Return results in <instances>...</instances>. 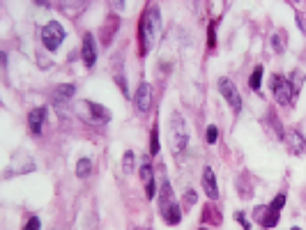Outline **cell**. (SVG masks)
Returning <instances> with one entry per match:
<instances>
[{
  "instance_id": "cell-1",
  "label": "cell",
  "mask_w": 306,
  "mask_h": 230,
  "mask_svg": "<svg viewBox=\"0 0 306 230\" xmlns=\"http://www.w3.org/2000/svg\"><path fill=\"white\" fill-rule=\"evenodd\" d=\"M161 37V14L157 5H148L140 16V53L148 55Z\"/></svg>"
},
{
  "instance_id": "cell-2",
  "label": "cell",
  "mask_w": 306,
  "mask_h": 230,
  "mask_svg": "<svg viewBox=\"0 0 306 230\" xmlns=\"http://www.w3.org/2000/svg\"><path fill=\"white\" fill-rule=\"evenodd\" d=\"M189 145V131H186V122L180 113L171 115V150L175 156H182V152Z\"/></svg>"
},
{
  "instance_id": "cell-3",
  "label": "cell",
  "mask_w": 306,
  "mask_h": 230,
  "mask_svg": "<svg viewBox=\"0 0 306 230\" xmlns=\"http://www.w3.org/2000/svg\"><path fill=\"white\" fill-rule=\"evenodd\" d=\"M161 216L168 225H177L182 221V210L173 198V189L168 182L161 184Z\"/></svg>"
},
{
  "instance_id": "cell-4",
  "label": "cell",
  "mask_w": 306,
  "mask_h": 230,
  "mask_svg": "<svg viewBox=\"0 0 306 230\" xmlns=\"http://www.w3.org/2000/svg\"><path fill=\"white\" fill-rule=\"evenodd\" d=\"M283 202H286V196L283 193H278L276 198H274L269 205H265V207H255V221H258L263 228H274V225L278 223V212H281V207H283Z\"/></svg>"
},
{
  "instance_id": "cell-5",
  "label": "cell",
  "mask_w": 306,
  "mask_h": 230,
  "mask_svg": "<svg viewBox=\"0 0 306 230\" xmlns=\"http://www.w3.org/2000/svg\"><path fill=\"white\" fill-rule=\"evenodd\" d=\"M272 92H274V97H276V101L281 106H290L292 101H295V97H297L295 85H292L286 76H281V74H274L272 76Z\"/></svg>"
},
{
  "instance_id": "cell-6",
  "label": "cell",
  "mask_w": 306,
  "mask_h": 230,
  "mask_svg": "<svg viewBox=\"0 0 306 230\" xmlns=\"http://www.w3.org/2000/svg\"><path fill=\"white\" fill-rule=\"evenodd\" d=\"M65 35H67L65 28H62V23H58V21H49L46 26L42 28V41L49 51L60 49V44L65 41Z\"/></svg>"
},
{
  "instance_id": "cell-7",
  "label": "cell",
  "mask_w": 306,
  "mask_h": 230,
  "mask_svg": "<svg viewBox=\"0 0 306 230\" xmlns=\"http://www.w3.org/2000/svg\"><path fill=\"white\" fill-rule=\"evenodd\" d=\"M219 92L223 95V99L228 101L232 110H240L242 108V97H240V90L235 87V83L230 78H219Z\"/></svg>"
},
{
  "instance_id": "cell-8",
  "label": "cell",
  "mask_w": 306,
  "mask_h": 230,
  "mask_svg": "<svg viewBox=\"0 0 306 230\" xmlns=\"http://www.w3.org/2000/svg\"><path fill=\"white\" fill-rule=\"evenodd\" d=\"M283 143H286L288 150L295 152V154H301V152L306 150L304 136H301L299 131H295V129H288V131H283Z\"/></svg>"
},
{
  "instance_id": "cell-9",
  "label": "cell",
  "mask_w": 306,
  "mask_h": 230,
  "mask_svg": "<svg viewBox=\"0 0 306 230\" xmlns=\"http://www.w3.org/2000/svg\"><path fill=\"white\" fill-rule=\"evenodd\" d=\"M150 106H152V87L148 83H140L136 90V108H138V113H148Z\"/></svg>"
},
{
  "instance_id": "cell-10",
  "label": "cell",
  "mask_w": 306,
  "mask_h": 230,
  "mask_svg": "<svg viewBox=\"0 0 306 230\" xmlns=\"http://www.w3.org/2000/svg\"><path fill=\"white\" fill-rule=\"evenodd\" d=\"M140 177H143V182H145V196H148V200H152L154 198V170H152V164L148 161V156H145L143 166H140Z\"/></svg>"
},
{
  "instance_id": "cell-11",
  "label": "cell",
  "mask_w": 306,
  "mask_h": 230,
  "mask_svg": "<svg viewBox=\"0 0 306 230\" xmlns=\"http://www.w3.org/2000/svg\"><path fill=\"white\" fill-rule=\"evenodd\" d=\"M81 55H83V64H85V67L92 69L95 62H97V51H95V39H92L90 32L83 37V49H81Z\"/></svg>"
},
{
  "instance_id": "cell-12",
  "label": "cell",
  "mask_w": 306,
  "mask_h": 230,
  "mask_svg": "<svg viewBox=\"0 0 306 230\" xmlns=\"http://www.w3.org/2000/svg\"><path fill=\"white\" fill-rule=\"evenodd\" d=\"M44 120H46V108H35V110H30V115H28V129L35 133V136H39L42 133V129H44Z\"/></svg>"
},
{
  "instance_id": "cell-13",
  "label": "cell",
  "mask_w": 306,
  "mask_h": 230,
  "mask_svg": "<svg viewBox=\"0 0 306 230\" xmlns=\"http://www.w3.org/2000/svg\"><path fill=\"white\" fill-rule=\"evenodd\" d=\"M203 187H205V193H207V198L217 200V198H219L217 177H214V170L209 168V166H205V170H203Z\"/></svg>"
},
{
  "instance_id": "cell-14",
  "label": "cell",
  "mask_w": 306,
  "mask_h": 230,
  "mask_svg": "<svg viewBox=\"0 0 306 230\" xmlns=\"http://www.w3.org/2000/svg\"><path fill=\"white\" fill-rule=\"evenodd\" d=\"M85 106H88L90 118H92L95 122L104 124V122H108V120H111V113H108V110L104 108L102 104H92V101H85Z\"/></svg>"
},
{
  "instance_id": "cell-15",
  "label": "cell",
  "mask_w": 306,
  "mask_h": 230,
  "mask_svg": "<svg viewBox=\"0 0 306 230\" xmlns=\"http://www.w3.org/2000/svg\"><path fill=\"white\" fill-rule=\"evenodd\" d=\"M74 85H69V83H65V85H58L56 92H53V99H56V104H65L69 97H74Z\"/></svg>"
},
{
  "instance_id": "cell-16",
  "label": "cell",
  "mask_w": 306,
  "mask_h": 230,
  "mask_svg": "<svg viewBox=\"0 0 306 230\" xmlns=\"http://www.w3.org/2000/svg\"><path fill=\"white\" fill-rule=\"evenodd\" d=\"M88 175H92V161H90L88 156H83V159H79V164H76V177L85 179Z\"/></svg>"
},
{
  "instance_id": "cell-17",
  "label": "cell",
  "mask_w": 306,
  "mask_h": 230,
  "mask_svg": "<svg viewBox=\"0 0 306 230\" xmlns=\"http://www.w3.org/2000/svg\"><path fill=\"white\" fill-rule=\"evenodd\" d=\"M60 7L67 9V12H69V16H79V12L88 9V3H60Z\"/></svg>"
},
{
  "instance_id": "cell-18",
  "label": "cell",
  "mask_w": 306,
  "mask_h": 230,
  "mask_svg": "<svg viewBox=\"0 0 306 230\" xmlns=\"http://www.w3.org/2000/svg\"><path fill=\"white\" fill-rule=\"evenodd\" d=\"M134 159H136V156H134V152H131V150H127L125 154H122V173L129 175L131 170H134V166H136Z\"/></svg>"
},
{
  "instance_id": "cell-19",
  "label": "cell",
  "mask_w": 306,
  "mask_h": 230,
  "mask_svg": "<svg viewBox=\"0 0 306 230\" xmlns=\"http://www.w3.org/2000/svg\"><path fill=\"white\" fill-rule=\"evenodd\" d=\"M272 46H274V51H276V53H283V51H286V32L278 30L276 35L272 37Z\"/></svg>"
},
{
  "instance_id": "cell-20",
  "label": "cell",
  "mask_w": 306,
  "mask_h": 230,
  "mask_svg": "<svg viewBox=\"0 0 306 230\" xmlns=\"http://www.w3.org/2000/svg\"><path fill=\"white\" fill-rule=\"evenodd\" d=\"M260 83H263V67H255L253 69V74H251V78H249V85H251V90H260Z\"/></svg>"
},
{
  "instance_id": "cell-21",
  "label": "cell",
  "mask_w": 306,
  "mask_h": 230,
  "mask_svg": "<svg viewBox=\"0 0 306 230\" xmlns=\"http://www.w3.org/2000/svg\"><path fill=\"white\" fill-rule=\"evenodd\" d=\"M150 154H159V127L154 124L150 131Z\"/></svg>"
},
{
  "instance_id": "cell-22",
  "label": "cell",
  "mask_w": 306,
  "mask_h": 230,
  "mask_svg": "<svg viewBox=\"0 0 306 230\" xmlns=\"http://www.w3.org/2000/svg\"><path fill=\"white\" fill-rule=\"evenodd\" d=\"M203 214H205V216H203V221H209V223H219V221H221V219L217 216V212L212 210V207H205Z\"/></svg>"
},
{
  "instance_id": "cell-23",
  "label": "cell",
  "mask_w": 306,
  "mask_h": 230,
  "mask_svg": "<svg viewBox=\"0 0 306 230\" xmlns=\"http://www.w3.org/2000/svg\"><path fill=\"white\" fill-rule=\"evenodd\" d=\"M42 228V221L37 219V216H30L28 219V223H26V228L23 230H39Z\"/></svg>"
},
{
  "instance_id": "cell-24",
  "label": "cell",
  "mask_w": 306,
  "mask_h": 230,
  "mask_svg": "<svg viewBox=\"0 0 306 230\" xmlns=\"http://www.w3.org/2000/svg\"><path fill=\"white\" fill-rule=\"evenodd\" d=\"M235 219H237V223H242V228H244V230H251V225H249V221H246V214H244V212H237Z\"/></svg>"
},
{
  "instance_id": "cell-25",
  "label": "cell",
  "mask_w": 306,
  "mask_h": 230,
  "mask_svg": "<svg viewBox=\"0 0 306 230\" xmlns=\"http://www.w3.org/2000/svg\"><path fill=\"white\" fill-rule=\"evenodd\" d=\"M217 136H219V129L217 127H209L207 129V143H217Z\"/></svg>"
},
{
  "instance_id": "cell-26",
  "label": "cell",
  "mask_w": 306,
  "mask_h": 230,
  "mask_svg": "<svg viewBox=\"0 0 306 230\" xmlns=\"http://www.w3.org/2000/svg\"><path fill=\"white\" fill-rule=\"evenodd\" d=\"M194 202H196V193L189 191V193H186V205H194Z\"/></svg>"
},
{
  "instance_id": "cell-27",
  "label": "cell",
  "mask_w": 306,
  "mask_h": 230,
  "mask_svg": "<svg viewBox=\"0 0 306 230\" xmlns=\"http://www.w3.org/2000/svg\"><path fill=\"white\" fill-rule=\"evenodd\" d=\"M209 46H214V26H209Z\"/></svg>"
},
{
  "instance_id": "cell-28",
  "label": "cell",
  "mask_w": 306,
  "mask_h": 230,
  "mask_svg": "<svg viewBox=\"0 0 306 230\" xmlns=\"http://www.w3.org/2000/svg\"><path fill=\"white\" fill-rule=\"evenodd\" d=\"M290 230H301V228H290Z\"/></svg>"
},
{
  "instance_id": "cell-29",
  "label": "cell",
  "mask_w": 306,
  "mask_h": 230,
  "mask_svg": "<svg viewBox=\"0 0 306 230\" xmlns=\"http://www.w3.org/2000/svg\"><path fill=\"white\" fill-rule=\"evenodd\" d=\"M200 230H207V228H200Z\"/></svg>"
}]
</instances>
